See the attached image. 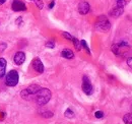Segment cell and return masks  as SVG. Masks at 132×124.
<instances>
[{
	"mask_svg": "<svg viewBox=\"0 0 132 124\" xmlns=\"http://www.w3.org/2000/svg\"><path fill=\"white\" fill-rule=\"evenodd\" d=\"M51 97H52V93L49 89L41 88L39 92L34 96L33 100L38 106H44L51 100Z\"/></svg>",
	"mask_w": 132,
	"mask_h": 124,
	"instance_id": "obj_1",
	"label": "cell"
},
{
	"mask_svg": "<svg viewBox=\"0 0 132 124\" xmlns=\"http://www.w3.org/2000/svg\"><path fill=\"white\" fill-rule=\"evenodd\" d=\"M129 49H130L129 44L125 41H121L119 43L113 44L111 47L112 52L115 54L116 56H125V55H127V53L129 52Z\"/></svg>",
	"mask_w": 132,
	"mask_h": 124,
	"instance_id": "obj_2",
	"label": "cell"
},
{
	"mask_svg": "<svg viewBox=\"0 0 132 124\" xmlns=\"http://www.w3.org/2000/svg\"><path fill=\"white\" fill-rule=\"evenodd\" d=\"M40 89H41L40 86H38V84H32V86L28 87L27 89L22 90V91L20 92V96H21V98H22L23 100L31 101V100H33L34 96L39 92Z\"/></svg>",
	"mask_w": 132,
	"mask_h": 124,
	"instance_id": "obj_3",
	"label": "cell"
},
{
	"mask_svg": "<svg viewBox=\"0 0 132 124\" xmlns=\"http://www.w3.org/2000/svg\"><path fill=\"white\" fill-rule=\"evenodd\" d=\"M111 24L108 19V17L105 16H100L96 21V29L102 32H107L110 30Z\"/></svg>",
	"mask_w": 132,
	"mask_h": 124,
	"instance_id": "obj_4",
	"label": "cell"
},
{
	"mask_svg": "<svg viewBox=\"0 0 132 124\" xmlns=\"http://www.w3.org/2000/svg\"><path fill=\"white\" fill-rule=\"evenodd\" d=\"M19 75L16 70H10L5 76V84L7 87H15L18 83Z\"/></svg>",
	"mask_w": 132,
	"mask_h": 124,
	"instance_id": "obj_5",
	"label": "cell"
},
{
	"mask_svg": "<svg viewBox=\"0 0 132 124\" xmlns=\"http://www.w3.org/2000/svg\"><path fill=\"white\" fill-rule=\"evenodd\" d=\"M81 89H82L83 93L87 96H90L94 93V87L89 80V78L86 75H84L82 78V84H81Z\"/></svg>",
	"mask_w": 132,
	"mask_h": 124,
	"instance_id": "obj_6",
	"label": "cell"
},
{
	"mask_svg": "<svg viewBox=\"0 0 132 124\" xmlns=\"http://www.w3.org/2000/svg\"><path fill=\"white\" fill-rule=\"evenodd\" d=\"M11 9L13 11H26L27 10V6L20 0H13L12 3H11Z\"/></svg>",
	"mask_w": 132,
	"mask_h": 124,
	"instance_id": "obj_7",
	"label": "cell"
},
{
	"mask_svg": "<svg viewBox=\"0 0 132 124\" xmlns=\"http://www.w3.org/2000/svg\"><path fill=\"white\" fill-rule=\"evenodd\" d=\"M33 68L38 72V73H43L44 72V65H43V62L41 61L40 58H35L33 60Z\"/></svg>",
	"mask_w": 132,
	"mask_h": 124,
	"instance_id": "obj_8",
	"label": "cell"
},
{
	"mask_svg": "<svg viewBox=\"0 0 132 124\" xmlns=\"http://www.w3.org/2000/svg\"><path fill=\"white\" fill-rule=\"evenodd\" d=\"M89 10H90V6L86 1H81L78 4V12L80 14H82V16L87 14L89 12Z\"/></svg>",
	"mask_w": 132,
	"mask_h": 124,
	"instance_id": "obj_9",
	"label": "cell"
},
{
	"mask_svg": "<svg viewBox=\"0 0 132 124\" xmlns=\"http://www.w3.org/2000/svg\"><path fill=\"white\" fill-rule=\"evenodd\" d=\"M13 60H14V63L16 65H21L23 64V62L26 61V54L22 52V51H18L15 53L14 57H13Z\"/></svg>",
	"mask_w": 132,
	"mask_h": 124,
	"instance_id": "obj_10",
	"label": "cell"
},
{
	"mask_svg": "<svg viewBox=\"0 0 132 124\" xmlns=\"http://www.w3.org/2000/svg\"><path fill=\"white\" fill-rule=\"evenodd\" d=\"M123 12H124V7L116 6V7H114V8L109 12V14L111 16H114V17H118V16H121Z\"/></svg>",
	"mask_w": 132,
	"mask_h": 124,
	"instance_id": "obj_11",
	"label": "cell"
},
{
	"mask_svg": "<svg viewBox=\"0 0 132 124\" xmlns=\"http://www.w3.org/2000/svg\"><path fill=\"white\" fill-rule=\"evenodd\" d=\"M6 65L7 62L4 58H0V78H2L5 74V70H6Z\"/></svg>",
	"mask_w": 132,
	"mask_h": 124,
	"instance_id": "obj_12",
	"label": "cell"
},
{
	"mask_svg": "<svg viewBox=\"0 0 132 124\" xmlns=\"http://www.w3.org/2000/svg\"><path fill=\"white\" fill-rule=\"evenodd\" d=\"M61 56L66 58V59H72V58L74 57V53H73L70 49H64V50L61 52Z\"/></svg>",
	"mask_w": 132,
	"mask_h": 124,
	"instance_id": "obj_13",
	"label": "cell"
},
{
	"mask_svg": "<svg viewBox=\"0 0 132 124\" xmlns=\"http://www.w3.org/2000/svg\"><path fill=\"white\" fill-rule=\"evenodd\" d=\"M123 121L125 124H132V113L125 114L123 117Z\"/></svg>",
	"mask_w": 132,
	"mask_h": 124,
	"instance_id": "obj_14",
	"label": "cell"
},
{
	"mask_svg": "<svg viewBox=\"0 0 132 124\" xmlns=\"http://www.w3.org/2000/svg\"><path fill=\"white\" fill-rule=\"evenodd\" d=\"M72 42H73V44H74V47H75V49L77 50V51H80L81 50V44H80V41L78 40V39H76V38H73V40H72Z\"/></svg>",
	"mask_w": 132,
	"mask_h": 124,
	"instance_id": "obj_15",
	"label": "cell"
},
{
	"mask_svg": "<svg viewBox=\"0 0 132 124\" xmlns=\"http://www.w3.org/2000/svg\"><path fill=\"white\" fill-rule=\"evenodd\" d=\"M64 115H65L66 118H69V119H71V118H73L74 117V112L71 110V109H67L65 111V113H64Z\"/></svg>",
	"mask_w": 132,
	"mask_h": 124,
	"instance_id": "obj_16",
	"label": "cell"
},
{
	"mask_svg": "<svg viewBox=\"0 0 132 124\" xmlns=\"http://www.w3.org/2000/svg\"><path fill=\"white\" fill-rule=\"evenodd\" d=\"M31 1H33L34 3L37 5V7H38L39 9H43V7H44V2H43V0H31Z\"/></svg>",
	"mask_w": 132,
	"mask_h": 124,
	"instance_id": "obj_17",
	"label": "cell"
},
{
	"mask_svg": "<svg viewBox=\"0 0 132 124\" xmlns=\"http://www.w3.org/2000/svg\"><path fill=\"white\" fill-rule=\"evenodd\" d=\"M41 115H42L43 117H45V118H51L54 114H53V112H51V111H44V112H41Z\"/></svg>",
	"mask_w": 132,
	"mask_h": 124,
	"instance_id": "obj_18",
	"label": "cell"
},
{
	"mask_svg": "<svg viewBox=\"0 0 132 124\" xmlns=\"http://www.w3.org/2000/svg\"><path fill=\"white\" fill-rule=\"evenodd\" d=\"M80 44H81V47H83L84 48V50L88 53V54H90V50H89V48H88V46H87V44H86V42L84 41V40H81L80 41Z\"/></svg>",
	"mask_w": 132,
	"mask_h": 124,
	"instance_id": "obj_19",
	"label": "cell"
},
{
	"mask_svg": "<svg viewBox=\"0 0 132 124\" xmlns=\"http://www.w3.org/2000/svg\"><path fill=\"white\" fill-rule=\"evenodd\" d=\"M62 36H63L65 39H67V40H70V41H72V40H73V38H74V37H72V36H71L69 33H66V32H63V33H62Z\"/></svg>",
	"mask_w": 132,
	"mask_h": 124,
	"instance_id": "obj_20",
	"label": "cell"
},
{
	"mask_svg": "<svg viewBox=\"0 0 132 124\" xmlns=\"http://www.w3.org/2000/svg\"><path fill=\"white\" fill-rule=\"evenodd\" d=\"M125 5H126V1H125V0H117V5H116V6L124 7Z\"/></svg>",
	"mask_w": 132,
	"mask_h": 124,
	"instance_id": "obj_21",
	"label": "cell"
},
{
	"mask_svg": "<svg viewBox=\"0 0 132 124\" xmlns=\"http://www.w3.org/2000/svg\"><path fill=\"white\" fill-rule=\"evenodd\" d=\"M46 47L53 49V48L55 47V43H54V41H48V42L46 43Z\"/></svg>",
	"mask_w": 132,
	"mask_h": 124,
	"instance_id": "obj_22",
	"label": "cell"
},
{
	"mask_svg": "<svg viewBox=\"0 0 132 124\" xmlns=\"http://www.w3.org/2000/svg\"><path fill=\"white\" fill-rule=\"evenodd\" d=\"M95 116H96V118H103L104 117V113L102 111H97L95 113Z\"/></svg>",
	"mask_w": 132,
	"mask_h": 124,
	"instance_id": "obj_23",
	"label": "cell"
},
{
	"mask_svg": "<svg viewBox=\"0 0 132 124\" xmlns=\"http://www.w3.org/2000/svg\"><path fill=\"white\" fill-rule=\"evenodd\" d=\"M127 64H128L129 67H131L132 68V57H129V58L127 59Z\"/></svg>",
	"mask_w": 132,
	"mask_h": 124,
	"instance_id": "obj_24",
	"label": "cell"
},
{
	"mask_svg": "<svg viewBox=\"0 0 132 124\" xmlns=\"http://www.w3.org/2000/svg\"><path fill=\"white\" fill-rule=\"evenodd\" d=\"M54 5H55V1H54V0H52V1H51V3L49 4V8H50V9H52V8L54 7Z\"/></svg>",
	"mask_w": 132,
	"mask_h": 124,
	"instance_id": "obj_25",
	"label": "cell"
},
{
	"mask_svg": "<svg viewBox=\"0 0 132 124\" xmlns=\"http://www.w3.org/2000/svg\"><path fill=\"white\" fill-rule=\"evenodd\" d=\"M7 0H0V5H2V4H4L5 2H6Z\"/></svg>",
	"mask_w": 132,
	"mask_h": 124,
	"instance_id": "obj_26",
	"label": "cell"
},
{
	"mask_svg": "<svg viewBox=\"0 0 132 124\" xmlns=\"http://www.w3.org/2000/svg\"><path fill=\"white\" fill-rule=\"evenodd\" d=\"M131 111H132V105H131Z\"/></svg>",
	"mask_w": 132,
	"mask_h": 124,
	"instance_id": "obj_27",
	"label": "cell"
}]
</instances>
